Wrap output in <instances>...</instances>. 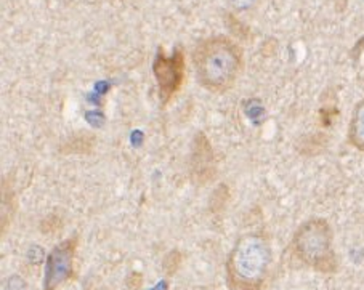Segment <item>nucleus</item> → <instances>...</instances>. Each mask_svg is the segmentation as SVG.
Wrapping results in <instances>:
<instances>
[{
    "mask_svg": "<svg viewBox=\"0 0 364 290\" xmlns=\"http://www.w3.org/2000/svg\"><path fill=\"white\" fill-rule=\"evenodd\" d=\"M242 50L228 37L200 41L193 52V66L200 87L210 93H227L242 71Z\"/></svg>",
    "mask_w": 364,
    "mask_h": 290,
    "instance_id": "1",
    "label": "nucleus"
},
{
    "mask_svg": "<svg viewBox=\"0 0 364 290\" xmlns=\"http://www.w3.org/2000/svg\"><path fill=\"white\" fill-rule=\"evenodd\" d=\"M273 252L267 236L249 232L237 239L227 258V286L230 290H260L265 284Z\"/></svg>",
    "mask_w": 364,
    "mask_h": 290,
    "instance_id": "2",
    "label": "nucleus"
},
{
    "mask_svg": "<svg viewBox=\"0 0 364 290\" xmlns=\"http://www.w3.org/2000/svg\"><path fill=\"white\" fill-rule=\"evenodd\" d=\"M292 254L305 267L318 273H336L338 262L334 250V236L328 220L311 218L300 225L292 237Z\"/></svg>",
    "mask_w": 364,
    "mask_h": 290,
    "instance_id": "3",
    "label": "nucleus"
},
{
    "mask_svg": "<svg viewBox=\"0 0 364 290\" xmlns=\"http://www.w3.org/2000/svg\"><path fill=\"white\" fill-rule=\"evenodd\" d=\"M153 75L158 84L161 103L167 106L185 85L186 56L183 50L175 48L172 55H166L164 50L159 48L153 61Z\"/></svg>",
    "mask_w": 364,
    "mask_h": 290,
    "instance_id": "4",
    "label": "nucleus"
},
{
    "mask_svg": "<svg viewBox=\"0 0 364 290\" xmlns=\"http://www.w3.org/2000/svg\"><path fill=\"white\" fill-rule=\"evenodd\" d=\"M77 242V237H69L50 252L46 263L43 290H56L73 279Z\"/></svg>",
    "mask_w": 364,
    "mask_h": 290,
    "instance_id": "5",
    "label": "nucleus"
},
{
    "mask_svg": "<svg viewBox=\"0 0 364 290\" xmlns=\"http://www.w3.org/2000/svg\"><path fill=\"white\" fill-rule=\"evenodd\" d=\"M215 153L203 131H198L191 143L190 154V176L196 186H205L215 178Z\"/></svg>",
    "mask_w": 364,
    "mask_h": 290,
    "instance_id": "6",
    "label": "nucleus"
},
{
    "mask_svg": "<svg viewBox=\"0 0 364 290\" xmlns=\"http://www.w3.org/2000/svg\"><path fill=\"white\" fill-rule=\"evenodd\" d=\"M348 143L364 153V98L360 100L351 112L348 124Z\"/></svg>",
    "mask_w": 364,
    "mask_h": 290,
    "instance_id": "7",
    "label": "nucleus"
},
{
    "mask_svg": "<svg viewBox=\"0 0 364 290\" xmlns=\"http://www.w3.org/2000/svg\"><path fill=\"white\" fill-rule=\"evenodd\" d=\"M15 207H16V203H15L14 186L4 180L2 183V231L4 232H5V228H7V223L11 222Z\"/></svg>",
    "mask_w": 364,
    "mask_h": 290,
    "instance_id": "8",
    "label": "nucleus"
}]
</instances>
